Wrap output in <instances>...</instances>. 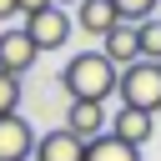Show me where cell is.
<instances>
[{
  "label": "cell",
  "instance_id": "cell-1",
  "mask_svg": "<svg viewBox=\"0 0 161 161\" xmlns=\"http://www.w3.org/2000/svg\"><path fill=\"white\" fill-rule=\"evenodd\" d=\"M116 75H121V70H116L101 50H80V55L65 60L60 86H65L70 101H96V106H106V96L116 91Z\"/></svg>",
  "mask_w": 161,
  "mask_h": 161
},
{
  "label": "cell",
  "instance_id": "cell-2",
  "mask_svg": "<svg viewBox=\"0 0 161 161\" xmlns=\"http://www.w3.org/2000/svg\"><path fill=\"white\" fill-rule=\"evenodd\" d=\"M116 96H121V111L156 116V111H161V65H151V60H131V65L116 75Z\"/></svg>",
  "mask_w": 161,
  "mask_h": 161
},
{
  "label": "cell",
  "instance_id": "cell-3",
  "mask_svg": "<svg viewBox=\"0 0 161 161\" xmlns=\"http://www.w3.org/2000/svg\"><path fill=\"white\" fill-rule=\"evenodd\" d=\"M70 30H75V20H70L60 5H45V10L25 15V40H30L35 50H60V45L70 40Z\"/></svg>",
  "mask_w": 161,
  "mask_h": 161
},
{
  "label": "cell",
  "instance_id": "cell-4",
  "mask_svg": "<svg viewBox=\"0 0 161 161\" xmlns=\"http://www.w3.org/2000/svg\"><path fill=\"white\" fill-rule=\"evenodd\" d=\"M35 151V126L15 111V116H0V161H30Z\"/></svg>",
  "mask_w": 161,
  "mask_h": 161
},
{
  "label": "cell",
  "instance_id": "cell-5",
  "mask_svg": "<svg viewBox=\"0 0 161 161\" xmlns=\"http://www.w3.org/2000/svg\"><path fill=\"white\" fill-rule=\"evenodd\" d=\"M35 55H40V50L25 40V30H0V75H15V80H20V75L35 65Z\"/></svg>",
  "mask_w": 161,
  "mask_h": 161
},
{
  "label": "cell",
  "instance_id": "cell-6",
  "mask_svg": "<svg viewBox=\"0 0 161 161\" xmlns=\"http://www.w3.org/2000/svg\"><path fill=\"white\" fill-rule=\"evenodd\" d=\"M30 161H86V141H75L65 126H55V131L35 136V151H30Z\"/></svg>",
  "mask_w": 161,
  "mask_h": 161
},
{
  "label": "cell",
  "instance_id": "cell-7",
  "mask_svg": "<svg viewBox=\"0 0 161 161\" xmlns=\"http://www.w3.org/2000/svg\"><path fill=\"white\" fill-rule=\"evenodd\" d=\"M65 131H70L75 141L106 136V106H96V101H70V106H65Z\"/></svg>",
  "mask_w": 161,
  "mask_h": 161
},
{
  "label": "cell",
  "instance_id": "cell-8",
  "mask_svg": "<svg viewBox=\"0 0 161 161\" xmlns=\"http://www.w3.org/2000/svg\"><path fill=\"white\" fill-rule=\"evenodd\" d=\"M106 131L121 141V146H131V151H141L146 141H151V131H156V121L151 116H141V111H116L111 121H106Z\"/></svg>",
  "mask_w": 161,
  "mask_h": 161
},
{
  "label": "cell",
  "instance_id": "cell-9",
  "mask_svg": "<svg viewBox=\"0 0 161 161\" xmlns=\"http://www.w3.org/2000/svg\"><path fill=\"white\" fill-rule=\"evenodd\" d=\"M101 55H106L116 70H126L131 60H141V50H136V25H116V30H106V35H101Z\"/></svg>",
  "mask_w": 161,
  "mask_h": 161
},
{
  "label": "cell",
  "instance_id": "cell-10",
  "mask_svg": "<svg viewBox=\"0 0 161 161\" xmlns=\"http://www.w3.org/2000/svg\"><path fill=\"white\" fill-rule=\"evenodd\" d=\"M75 25L86 30V35H106V30H116L121 20H116V10H111V0H80L75 5Z\"/></svg>",
  "mask_w": 161,
  "mask_h": 161
},
{
  "label": "cell",
  "instance_id": "cell-11",
  "mask_svg": "<svg viewBox=\"0 0 161 161\" xmlns=\"http://www.w3.org/2000/svg\"><path fill=\"white\" fill-rule=\"evenodd\" d=\"M86 161H141V151H131V146H121L111 131L106 136H96V141H86Z\"/></svg>",
  "mask_w": 161,
  "mask_h": 161
},
{
  "label": "cell",
  "instance_id": "cell-12",
  "mask_svg": "<svg viewBox=\"0 0 161 161\" xmlns=\"http://www.w3.org/2000/svg\"><path fill=\"white\" fill-rule=\"evenodd\" d=\"M136 50H141V60L161 65V20H156V15L136 25Z\"/></svg>",
  "mask_w": 161,
  "mask_h": 161
},
{
  "label": "cell",
  "instance_id": "cell-13",
  "mask_svg": "<svg viewBox=\"0 0 161 161\" xmlns=\"http://www.w3.org/2000/svg\"><path fill=\"white\" fill-rule=\"evenodd\" d=\"M111 10H116L121 25H141V20H151L156 0H111Z\"/></svg>",
  "mask_w": 161,
  "mask_h": 161
},
{
  "label": "cell",
  "instance_id": "cell-14",
  "mask_svg": "<svg viewBox=\"0 0 161 161\" xmlns=\"http://www.w3.org/2000/svg\"><path fill=\"white\" fill-rule=\"evenodd\" d=\"M15 111H20V80L0 75V116H15Z\"/></svg>",
  "mask_w": 161,
  "mask_h": 161
},
{
  "label": "cell",
  "instance_id": "cell-15",
  "mask_svg": "<svg viewBox=\"0 0 161 161\" xmlns=\"http://www.w3.org/2000/svg\"><path fill=\"white\" fill-rule=\"evenodd\" d=\"M45 5H50V0H15V10H20V15H35V10H45Z\"/></svg>",
  "mask_w": 161,
  "mask_h": 161
},
{
  "label": "cell",
  "instance_id": "cell-16",
  "mask_svg": "<svg viewBox=\"0 0 161 161\" xmlns=\"http://www.w3.org/2000/svg\"><path fill=\"white\" fill-rule=\"evenodd\" d=\"M10 15H20V10H15V0H0V20H10Z\"/></svg>",
  "mask_w": 161,
  "mask_h": 161
},
{
  "label": "cell",
  "instance_id": "cell-17",
  "mask_svg": "<svg viewBox=\"0 0 161 161\" xmlns=\"http://www.w3.org/2000/svg\"><path fill=\"white\" fill-rule=\"evenodd\" d=\"M50 5H60V10H65V5H80V0H50Z\"/></svg>",
  "mask_w": 161,
  "mask_h": 161
},
{
  "label": "cell",
  "instance_id": "cell-18",
  "mask_svg": "<svg viewBox=\"0 0 161 161\" xmlns=\"http://www.w3.org/2000/svg\"><path fill=\"white\" fill-rule=\"evenodd\" d=\"M156 5H161V0H156Z\"/></svg>",
  "mask_w": 161,
  "mask_h": 161
}]
</instances>
